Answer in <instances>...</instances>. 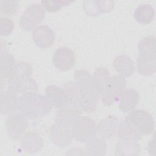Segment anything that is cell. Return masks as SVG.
Returning a JSON list of instances; mask_svg holds the SVG:
<instances>
[{"mask_svg":"<svg viewBox=\"0 0 156 156\" xmlns=\"http://www.w3.org/2000/svg\"><path fill=\"white\" fill-rule=\"evenodd\" d=\"M45 17V9L41 4L35 3L29 5L22 13L20 25L25 31H29L40 23Z\"/></svg>","mask_w":156,"mask_h":156,"instance_id":"cell-6","label":"cell"},{"mask_svg":"<svg viewBox=\"0 0 156 156\" xmlns=\"http://www.w3.org/2000/svg\"><path fill=\"white\" fill-rule=\"evenodd\" d=\"M32 75V69L29 63L25 62L16 63L7 79V88L16 94L37 92L38 86Z\"/></svg>","mask_w":156,"mask_h":156,"instance_id":"cell-1","label":"cell"},{"mask_svg":"<svg viewBox=\"0 0 156 156\" xmlns=\"http://www.w3.org/2000/svg\"><path fill=\"white\" fill-rule=\"evenodd\" d=\"M156 40L154 36L149 35L141 39L138 44L139 54L155 56Z\"/></svg>","mask_w":156,"mask_h":156,"instance_id":"cell-28","label":"cell"},{"mask_svg":"<svg viewBox=\"0 0 156 156\" xmlns=\"http://www.w3.org/2000/svg\"><path fill=\"white\" fill-rule=\"evenodd\" d=\"M16 65L13 56L5 49L2 48L0 51V78L1 85L7 82V79Z\"/></svg>","mask_w":156,"mask_h":156,"instance_id":"cell-20","label":"cell"},{"mask_svg":"<svg viewBox=\"0 0 156 156\" xmlns=\"http://www.w3.org/2000/svg\"><path fill=\"white\" fill-rule=\"evenodd\" d=\"M49 135L52 141L58 147L68 146L72 142L73 136L70 129L56 123L50 127Z\"/></svg>","mask_w":156,"mask_h":156,"instance_id":"cell-13","label":"cell"},{"mask_svg":"<svg viewBox=\"0 0 156 156\" xmlns=\"http://www.w3.org/2000/svg\"><path fill=\"white\" fill-rule=\"evenodd\" d=\"M52 63L58 70L66 71L70 70L75 63V55L69 48H58L52 55Z\"/></svg>","mask_w":156,"mask_h":156,"instance_id":"cell-9","label":"cell"},{"mask_svg":"<svg viewBox=\"0 0 156 156\" xmlns=\"http://www.w3.org/2000/svg\"><path fill=\"white\" fill-rule=\"evenodd\" d=\"M155 16V10L150 4H142L138 5L134 12V17L137 22L142 24L151 23Z\"/></svg>","mask_w":156,"mask_h":156,"instance_id":"cell-25","label":"cell"},{"mask_svg":"<svg viewBox=\"0 0 156 156\" xmlns=\"http://www.w3.org/2000/svg\"><path fill=\"white\" fill-rule=\"evenodd\" d=\"M115 152L117 155H137L140 153V146L137 141L120 139Z\"/></svg>","mask_w":156,"mask_h":156,"instance_id":"cell-24","label":"cell"},{"mask_svg":"<svg viewBox=\"0 0 156 156\" xmlns=\"http://www.w3.org/2000/svg\"><path fill=\"white\" fill-rule=\"evenodd\" d=\"M0 23V35L1 36H8L10 35L15 29L13 21L9 18L1 16Z\"/></svg>","mask_w":156,"mask_h":156,"instance_id":"cell-31","label":"cell"},{"mask_svg":"<svg viewBox=\"0 0 156 156\" xmlns=\"http://www.w3.org/2000/svg\"><path fill=\"white\" fill-rule=\"evenodd\" d=\"M0 111L2 115H10L18 110L19 97L18 94L8 88H1Z\"/></svg>","mask_w":156,"mask_h":156,"instance_id":"cell-12","label":"cell"},{"mask_svg":"<svg viewBox=\"0 0 156 156\" xmlns=\"http://www.w3.org/2000/svg\"><path fill=\"white\" fill-rule=\"evenodd\" d=\"M126 117L143 135H149L154 129V120L152 116L146 110L143 109L133 110Z\"/></svg>","mask_w":156,"mask_h":156,"instance_id":"cell-7","label":"cell"},{"mask_svg":"<svg viewBox=\"0 0 156 156\" xmlns=\"http://www.w3.org/2000/svg\"><path fill=\"white\" fill-rule=\"evenodd\" d=\"M93 76L99 94L101 96L110 77V72L107 69L100 67L95 70Z\"/></svg>","mask_w":156,"mask_h":156,"instance_id":"cell-27","label":"cell"},{"mask_svg":"<svg viewBox=\"0 0 156 156\" xmlns=\"http://www.w3.org/2000/svg\"><path fill=\"white\" fill-rule=\"evenodd\" d=\"M32 38L37 47L45 49L54 44L55 34L53 30L48 26L40 25L33 29Z\"/></svg>","mask_w":156,"mask_h":156,"instance_id":"cell-11","label":"cell"},{"mask_svg":"<svg viewBox=\"0 0 156 156\" xmlns=\"http://www.w3.org/2000/svg\"><path fill=\"white\" fill-rule=\"evenodd\" d=\"M1 11L6 15L15 14L19 8L17 1H1Z\"/></svg>","mask_w":156,"mask_h":156,"instance_id":"cell-30","label":"cell"},{"mask_svg":"<svg viewBox=\"0 0 156 156\" xmlns=\"http://www.w3.org/2000/svg\"><path fill=\"white\" fill-rule=\"evenodd\" d=\"M119 121L114 115H109L97 125V134L102 139H108L117 134Z\"/></svg>","mask_w":156,"mask_h":156,"instance_id":"cell-14","label":"cell"},{"mask_svg":"<svg viewBox=\"0 0 156 156\" xmlns=\"http://www.w3.org/2000/svg\"><path fill=\"white\" fill-rule=\"evenodd\" d=\"M70 130L73 138L76 141L86 143L96 138L97 124L90 117L79 116L72 124Z\"/></svg>","mask_w":156,"mask_h":156,"instance_id":"cell-4","label":"cell"},{"mask_svg":"<svg viewBox=\"0 0 156 156\" xmlns=\"http://www.w3.org/2000/svg\"><path fill=\"white\" fill-rule=\"evenodd\" d=\"M55 115V123L69 128L74 121L81 115V109L71 104H67L58 108Z\"/></svg>","mask_w":156,"mask_h":156,"instance_id":"cell-10","label":"cell"},{"mask_svg":"<svg viewBox=\"0 0 156 156\" xmlns=\"http://www.w3.org/2000/svg\"><path fill=\"white\" fill-rule=\"evenodd\" d=\"M155 136H154L153 138L149 141L147 145V149L150 155H155Z\"/></svg>","mask_w":156,"mask_h":156,"instance_id":"cell-32","label":"cell"},{"mask_svg":"<svg viewBox=\"0 0 156 156\" xmlns=\"http://www.w3.org/2000/svg\"><path fill=\"white\" fill-rule=\"evenodd\" d=\"M127 81L123 76L114 75L110 76L101 96L102 102L106 106L113 105L119 100V96L126 88Z\"/></svg>","mask_w":156,"mask_h":156,"instance_id":"cell-5","label":"cell"},{"mask_svg":"<svg viewBox=\"0 0 156 156\" xmlns=\"http://www.w3.org/2000/svg\"><path fill=\"white\" fill-rule=\"evenodd\" d=\"M118 107L124 113H128L133 110L139 103V94L138 92L132 88L124 90L119 96Z\"/></svg>","mask_w":156,"mask_h":156,"instance_id":"cell-17","label":"cell"},{"mask_svg":"<svg viewBox=\"0 0 156 156\" xmlns=\"http://www.w3.org/2000/svg\"><path fill=\"white\" fill-rule=\"evenodd\" d=\"M73 1L66 0H56V1H41V4L45 10L49 12H55L59 10L62 7L66 6Z\"/></svg>","mask_w":156,"mask_h":156,"instance_id":"cell-29","label":"cell"},{"mask_svg":"<svg viewBox=\"0 0 156 156\" xmlns=\"http://www.w3.org/2000/svg\"><path fill=\"white\" fill-rule=\"evenodd\" d=\"M44 143L40 135L35 132L29 131L23 136L21 146L27 153L33 154L39 152L43 147Z\"/></svg>","mask_w":156,"mask_h":156,"instance_id":"cell-15","label":"cell"},{"mask_svg":"<svg viewBox=\"0 0 156 156\" xmlns=\"http://www.w3.org/2000/svg\"><path fill=\"white\" fill-rule=\"evenodd\" d=\"M74 77L83 98L82 110L86 113L94 112L96 110L101 96L93 76L86 69H79L75 72Z\"/></svg>","mask_w":156,"mask_h":156,"instance_id":"cell-2","label":"cell"},{"mask_svg":"<svg viewBox=\"0 0 156 156\" xmlns=\"http://www.w3.org/2000/svg\"><path fill=\"white\" fill-rule=\"evenodd\" d=\"M155 59V56L139 54L136 63L138 73L145 76L154 74L156 71Z\"/></svg>","mask_w":156,"mask_h":156,"instance_id":"cell-23","label":"cell"},{"mask_svg":"<svg viewBox=\"0 0 156 156\" xmlns=\"http://www.w3.org/2000/svg\"><path fill=\"white\" fill-rule=\"evenodd\" d=\"M86 151L91 155H104L107 151V144L102 138H93L87 142Z\"/></svg>","mask_w":156,"mask_h":156,"instance_id":"cell-26","label":"cell"},{"mask_svg":"<svg viewBox=\"0 0 156 156\" xmlns=\"http://www.w3.org/2000/svg\"><path fill=\"white\" fill-rule=\"evenodd\" d=\"M5 126L9 138L18 140L24 135L28 127V122L23 114L14 113L6 118Z\"/></svg>","mask_w":156,"mask_h":156,"instance_id":"cell-8","label":"cell"},{"mask_svg":"<svg viewBox=\"0 0 156 156\" xmlns=\"http://www.w3.org/2000/svg\"><path fill=\"white\" fill-rule=\"evenodd\" d=\"M45 94L52 107L58 108L67 104L68 101L64 90L57 85H50L45 89Z\"/></svg>","mask_w":156,"mask_h":156,"instance_id":"cell-18","label":"cell"},{"mask_svg":"<svg viewBox=\"0 0 156 156\" xmlns=\"http://www.w3.org/2000/svg\"><path fill=\"white\" fill-rule=\"evenodd\" d=\"M117 134L121 140L137 141L141 140L143 135L130 123L126 117L119 122Z\"/></svg>","mask_w":156,"mask_h":156,"instance_id":"cell-19","label":"cell"},{"mask_svg":"<svg viewBox=\"0 0 156 156\" xmlns=\"http://www.w3.org/2000/svg\"><path fill=\"white\" fill-rule=\"evenodd\" d=\"M63 89L67 96L68 103L76 105L81 109L83 103V98L76 82L74 80L68 81L65 83Z\"/></svg>","mask_w":156,"mask_h":156,"instance_id":"cell-22","label":"cell"},{"mask_svg":"<svg viewBox=\"0 0 156 156\" xmlns=\"http://www.w3.org/2000/svg\"><path fill=\"white\" fill-rule=\"evenodd\" d=\"M51 108L47 97L37 92H27L19 98L18 110L30 119L45 116Z\"/></svg>","mask_w":156,"mask_h":156,"instance_id":"cell-3","label":"cell"},{"mask_svg":"<svg viewBox=\"0 0 156 156\" xmlns=\"http://www.w3.org/2000/svg\"><path fill=\"white\" fill-rule=\"evenodd\" d=\"M113 66L115 71L124 77L133 75L135 72V66L133 60L126 55H120L115 58Z\"/></svg>","mask_w":156,"mask_h":156,"instance_id":"cell-21","label":"cell"},{"mask_svg":"<svg viewBox=\"0 0 156 156\" xmlns=\"http://www.w3.org/2000/svg\"><path fill=\"white\" fill-rule=\"evenodd\" d=\"M115 3L112 1H85L83 8L87 15L97 16L112 10Z\"/></svg>","mask_w":156,"mask_h":156,"instance_id":"cell-16","label":"cell"}]
</instances>
